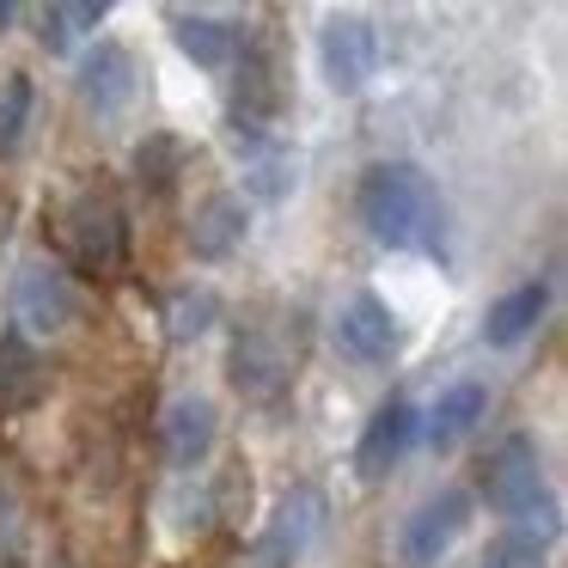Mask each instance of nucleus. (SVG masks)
Wrapping results in <instances>:
<instances>
[{"instance_id":"4468645a","label":"nucleus","mask_w":568,"mask_h":568,"mask_svg":"<svg viewBox=\"0 0 568 568\" xmlns=\"http://www.w3.org/2000/svg\"><path fill=\"white\" fill-rule=\"evenodd\" d=\"M80 92H87V104H99V111H123V104L135 99V62H129L123 43H99V50L80 62Z\"/></svg>"},{"instance_id":"1a4fd4ad","label":"nucleus","mask_w":568,"mask_h":568,"mask_svg":"<svg viewBox=\"0 0 568 568\" xmlns=\"http://www.w3.org/2000/svg\"><path fill=\"white\" fill-rule=\"evenodd\" d=\"M226 367H233V385L245 397H275L287 385V373H294V355H287L263 324H251V331H239L233 361H226Z\"/></svg>"},{"instance_id":"0eeeda50","label":"nucleus","mask_w":568,"mask_h":568,"mask_svg":"<svg viewBox=\"0 0 568 568\" xmlns=\"http://www.w3.org/2000/svg\"><path fill=\"white\" fill-rule=\"evenodd\" d=\"M13 306H19V324L38 336H55L74 324L80 300H74V282H68L62 270H50V263H26L19 270V287H13Z\"/></svg>"},{"instance_id":"a211bd4d","label":"nucleus","mask_w":568,"mask_h":568,"mask_svg":"<svg viewBox=\"0 0 568 568\" xmlns=\"http://www.w3.org/2000/svg\"><path fill=\"white\" fill-rule=\"evenodd\" d=\"M104 0H55V7H43V50H68L74 43V31H92L104 26Z\"/></svg>"},{"instance_id":"f03ea898","label":"nucleus","mask_w":568,"mask_h":568,"mask_svg":"<svg viewBox=\"0 0 568 568\" xmlns=\"http://www.w3.org/2000/svg\"><path fill=\"white\" fill-rule=\"evenodd\" d=\"M483 495H489V507L514 526L507 538L531 544V550H544V544L562 531V507H556L550 489H544L538 446H531L526 434L501 440V453L489 458V470H483Z\"/></svg>"},{"instance_id":"f8f14e48","label":"nucleus","mask_w":568,"mask_h":568,"mask_svg":"<svg viewBox=\"0 0 568 568\" xmlns=\"http://www.w3.org/2000/svg\"><path fill=\"white\" fill-rule=\"evenodd\" d=\"M245 226H251L245 196L221 190V196H209L196 209V221H190V251H196L202 263H221V257H233V251L245 245Z\"/></svg>"},{"instance_id":"aec40b11","label":"nucleus","mask_w":568,"mask_h":568,"mask_svg":"<svg viewBox=\"0 0 568 568\" xmlns=\"http://www.w3.org/2000/svg\"><path fill=\"white\" fill-rule=\"evenodd\" d=\"M178 165H184V148H178L172 135H148L135 153V172H141V190H153V196H165L178 178Z\"/></svg>"},{"instance_id":"39448f33","label":"nucleus","mask_w":568,"mask_h":568,"mask_svg":"<svg viewBox=\"0 0 568 568\" xmlns=\"http://www.w3.org/2000/svg\"><path fill=\"white\" fill-rule=\"evenodd\" d=\"M465 519H470V495H465V489L428 495V501H422L416 514L404 519V538H397V556H404V568H434V562H440V556L458 544Z\"/></svg>"},{"instance_id":"f257e3e1","label":"nucleus","mask_w":568,"mask_h":568,"mask_svg":"<svg viewBox=\"0 0 568 568\" xmlns=\"http://www.w3.org/2000/svg\"><path fill=\"white\" fill-rule=\"evenodd\" d=\"M355 214L373 233V245L385 251H428V257H440L446 245V202L422 165H404V160L373 165L355 190Z\"/></svg>"},{"instance_id":"423d86ee","label":"nucleus","mask_w":568,"mask_h":568,"mask_svg":"<svg viewBox=\"0 0 568 568\" xmlns=\"http://www.w3.org/2000/svg\"><path fill=\"white\" fill-rule=\"evenodd\" d=\"M318 62H324V80L336 92H361L373 80V68H379V31L361 13H336L318 31Z\"/></svg>"},{"instance_id":"ddd939ff","label":"nucleus","mask_w":568,"mask_h":568,"mask_svg":"<svg viewBox=\"0 0 568 568\" xmlns=\"http://www.w3.org/2000/svg\"><path fill=\"white\" fill-rule=\"evenodd\" d=\"M209 446H214V404L209 397H178L165 409V458L178 470H196L209 458Z\"/></svg>"},{"instance_id":"2eb2a0df","label":"nucleus","mask_w":568,"mask_h":568,"mask_svg":"<svg viewBox=\"0 0 568 568\" xmlns=\"http://www.w3.org/2000/svg\"><path fill=\"white\" fill-rule=\"evenodd\" d=\"M483 409H489V392H483L477 379H458V385H446L440 392V404L428 409V446H458L470 428L483 422Z\"/></svg>"},{"instance_id":"9b49d317","label":"nucleus","mask_w":568,"mask_h":568,"mask_svg":"<svg viewBox=\"0 0 568 568\" xmlns=\"http://www.w3.org/2000/svg\"><path fill=\"white\" fill-rule=\"evenodd\" d=\"M336 343H343V355H355V361H392V348H397V318H392V306H385L379 294H361V300H348L343 306V318H336Z\"/></svg>"},{"instance_id":"6e6552de","label":"nucleus","mask_w":568,"mask_h":568,"mask_svg":"<svg viewBox=\"0 0 568 568\" xmlns=\"http://www.w3.org/2000/svg\"><path fill=\"white\" fill-rule=\"evenodd\" d=\"M416 428H422V416L404 404V397H385L379 409H373V422L361 428V446H355V470L367 483H379L385 470L397 465V458L409 453V440H416Z\"/></svg>"},{"instance_id":"6ab92c4d","label":"nucleus","mask_w":568,"mask_h":568,"mask_svg":"<svg viewBox=\"0 0 568 568\" xmlns=\"http://www.w3.org/2000/svg\"><path fill=\"white\" fill-rule=\"evenodd\" d=\"M31 74H0V160L7 153H19V141H26L31 129Z\"/></svg>"},{"instance_id":"7ed1b4c3","label":"nucleus","mask_w":568,"mask_h":568,"mask_svg":"<svg viewBox=\"0 0 568 568\" xmlns=\"http://www.w3.org/2000/svg\"><path fill=\"white\" fill-rule=\"evenodd\" d=\"M68 251L87 275H111L123 270V251H129V214H123V196L116 184H87L74 202H68Z\"/></svg>"},{"instance_id":"dca6fc26","label":"nucleus","mask_w":568,"mask_h":568,"mask_svg":"<svg viewBox=\"0 0 568 568\" xmlns=\"http://www.w3.org/2000/svg\"><path fill=\"white\" fill-rule=\"evenodd\" d=\"M544 306H550V287H544V282H526V287H514L507 300H495V306H489V318H483V343H495V348H514L519 336H526L531 324L544 318Z\"/></svg>"},{"instance_id":"412c9836","label":"nucleus","mask_w":568,"mask_h":568,"mask_svg":"<svg viewBox=\"0 0 568 568\" xmlns=\"http://www.w3.org/2000/svg\"><path fill=\"white\" fill-rule=\"evenodd\" d=\"M214 312H221V300H214L209 287H196V294H178V300H172V336H178V343L202 336V331L214 324Z\"/></svg>"},{"instance_id":"f3484780","label":"nucleus","mask_w":568,"mask_h":568,"mask_svg":"<svg viewBox=\"0 0 568 568\" xmlns=\"http://www.w3.org/2000/svg\"><path fill=\"white\" fill-rule=\"evenodd\" d=\"M172 38H178V50H184L196 68H226L239 55V31L226 26V19H209V13H178Z\"/></svg>"},{"instance_id":"9d476101","label":"nucleus","mask_w":568,"mask_h":568,"mask_svg":"<svg viewBox=\"0 0 568 568\" xmlns=\"http://www.w3.org/2000/svg\"><path fill=\"white\" fill-rule=\"evenodd\" d=\"M43 392H50V373H43V355L31 348L26 331L0 336V416H19V409H38Z\"/></svg>"},{"instance_id":"20e7f679","label":"nucleus","mask_w":568,"mask_h":568,"mask_svg":"<svg viewBox=\"0 0 568 568\" xmlns=\"http://www.w3.org/2000/svg\"><path fill=\"white\" fill-rule=\"evenodd\" d=\"M287 104V87H282V50H275V38H257L245 43V68H239V92H233V135L245 141V148H257L263 129L282 116Z\"/></svg>"},{"instance_id":"4be33fe9","label":"nucleus","mask_w":568,"mask_h":568,"mask_svg":"<svg viewBox=\"0 0 568 568\" xmlns=\"http://www.w3.org/2000/svg\"><path fill=\"white\" fill-rule=\"evenodd\" d=\"M477 568H544V550H531V544H519V538H501L495 550H483Z\"/></svg>"},{"instance_id":"5701e85b","label":"nucleus","mask_w":568,"mask_h":568,"mask_svg":"<svg viewBox=\"0 0 568 568\" xmlns=\"http://www.w3.org/2000/svg\"><path fill=\"white\" fill-rule=\"evenodd\" d=\"M13 19H19V7H13V0H0V31L13 26Z\"/></svg>"}]
</instances>
